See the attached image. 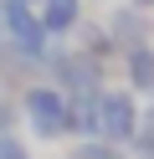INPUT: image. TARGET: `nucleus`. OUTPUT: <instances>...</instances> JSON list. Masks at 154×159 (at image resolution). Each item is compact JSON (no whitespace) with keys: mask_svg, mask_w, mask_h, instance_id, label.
Instances as JSON below:
<instances>
[{"mask_svg":"<svg viewBox=\"0 0 154 159\" xmlns=\"http://www.w3.org/2000/svg\"><path fill=\"white\" fill-rule=\"evenodd\" d=\"M41 72H46V82H51V87H62L67 98H98L103 87H108L103 62H92L87 52H67V46H51Z\"/></svg>","mask_w":154,"mask_h":159,"instance_id":"nucleus-1","label":"nucleus"},{"mask_svg":"<svg viewBox=\"0 0 154 159\" xmlns=\"http://www.w3.org/2000/svg\"><path fill=\"white\" fill-rule=\"evenodd\" d=\"M67 93H62V87H51L46 77H41V82H31L26 93H21V118H26L31 123V134L36 139H72V123H67Z\"/></svg>","mask_w":154,"mask_h":159,"instance_id":"nucleus-2","label":"nucleus"},{"mask_svg":"<svg viewBox=\"0 0 154 159\" xmlns=\"http://www.w3.org/2000/svg\"><path fill=\"white\" fill-rule=\"evenodd\" d=\"M139 108L144 103L128 93V87H103V93H98V139L128 149L133 134H139Z\"/></svg>","mask_w":154,"mask_h":159,"instance_id":"nucleus-3","label":"nucleus"},{"mask_svg":"<svg viewBox=\"0 0 154 159\" xmlns=\"http://www.w3.org/2000/svg\"><path fill=\"white\" fill-rule=\"evenodd\" d=\"M103 31H108V41H113V52H133V46H149L154 41V21H149V11H133V5H118V11L103 21Z\"/></svg>","mask_w":154,"mask_h":159,"instance_id":"nucleus-4","label":"nucleus"},{"mask_svg":"<svg viewBox=\"0 0 154 159\" xmlns=\"http://www.w3.org/2000/svg\"><path fill=\"white\" fill-rule=\"evenodd\" d=\"M82 5L87 0H41L36 16H41V31L51 36V41H62V36H72L82 26Z\"/></svg>","mask_w":154,"mask_h":159,"instance_id":"nucleus-5","label":"nucleus"},{"mask_svg":"<svg viewBox=\"0 0 154 159\" xmlns=\"http://www.w3.org/2000/svg\"><path fill=\"white\" fill-rule=\"evenodd\" d=\"M123 87H128L133 98H149L154 103V41L123 52Z\"/></svg>","mask_w":154,"mask_h":159,"instance_id":"nucleus-6","label":"nucleus"},{"mask_svg":"<svg viewBox=\"0 0 154 159\" xmlns=\"http://www.w3.org/2000/svg\"><path fill=\"white\" fill-rule=\"evenodd\" d=\"M72 36H77V52H87L92 62H103V67L118 57V52H113V41H108V31H103V21H82Z\"/></svg>","mask_w":154,"mask_h":159,"instance_id":"nucleus-7","label":"nucleus"},{"mask_svg":"<svg viewBox=\"0 0 154 159\" xmlns=\"http://www.w3.org/2000/svg\"><path fill=\"white\" fill-rule=\"evenodd\" d=\"M67 123H72V139H98V98H67Z\"/></svg>","mask_w":154,"mask_h":159,"instance_id":"nucleus-8","label":"nucleus"},{"mask_svg":"<svg viewBox=\"0 0 154 159\" xmlns=\"http://www.w3.org/2000/svg\"><path fill=\"white\" fill-rule=\"evenodd\" d=\"M67 159H133V154L118 149V144H103V139H77L67 149Z\"/></svg>","mask_w":154,"mask_h":159,"instance_id":"nucleus-9","label":"nucleus"},{"mask_svg":"<svg viewBox=\"0 0 154 159\" xmlns=\"http://www.w3.org/2000/svg\"><path fill=\"white\" fill-rule=\"evenodd\" d=\"M128 154H133V159H154V103L139 108V134H133Z\"/></svg>","mask_w":154,"mask_h":159,"instance_id":"nucleus-10","label":"nucleus"},{"mask_svg":"<svg viewBox=\"0 0 154 159\" xmlns=\"http://www.w3.org/2000/svg\"><path fill=\"white\" fill-rule=\"evenodd\" d=\"M0 159H31V144H21L16 134H0Z\"/></svg>","mask_w":154,"mask_h":159,"instance_id":"nucleus-11","label":"nucleus"},{"mask_svg":"<svg viewBox=\"0 0 154 159\" xmlns=\"http://www.w3.org/2000/svg\"><path fill=\"white\" fill-rule=\"evenodd\" d=\"M21 118V103H10V98H0V134H10Z\"/></svg>","mask_w":154,"mask_h":159,"instance_id":"nucleus-12","label":"nucleus"},{"mask_svg":"<svg viewBox=\"0 0 154 159\" xmlns=\"http://www.w3.org/2000/svg\"><path fill=\"white\" fill-rule=\"evenodd\" d=\"M128 5H133V11H154V0H128Z\"/></svg>","mask_w":154,"mask_h":159,"instance_id":"nucleus-13","label":"nucleus"},{"mask_svg":"<svg viewBox=\"0 0 154 159\" xmlns=\"http://www.w3.org/2000/svg\"><path fill=\"white\" fill-rule=\"evenodd\" d=\"M26 5H41V0H26Z\"/></svg>","mask_w":154,"mask_h":159,"instance_id":"nucleus-14","label":"nucleus"}]
</instances>
